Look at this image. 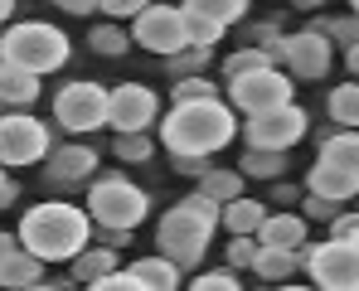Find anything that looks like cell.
<instances>
[{
	"mask_svg": "<svg viewBox=\"0 0 359 291\" xmlns=\"http://www.w3.org/2000/svg\"><path fill=\"white\" fill-rule=\"evenodd\" d=\"M39 97V73L0 58V107H29Z\"/></svg>",
	"mask_w": 359,
	"mask_h": 291,
	"instance_id": "cell-17",
	"label": "cell"
},
{
	"mask_svg": "<svg viewBox=\"0 0 359 291\" xmlns=\"http://www.w3.org/2000/svg\"><path fill=\"white\" fill-rule=\"evenodd\" d=\"M49 126L29 112H0V165H39L49 161Z\"/></svg>",
	"mask_w": 359,
	"mask_h": 291,
	"instance_id": "cell-10",
	"label": "cell"
},
{
	"mask_svg": "<svg viewBox=\"0 0 359 291\" xmlns=\"http://www.w3.org/2000/svg\"><path fill=\"white\" fill-rule=\"evenodd\" d=\"M10 15H15V0H0V25H5Z\"/></svg>",
	"mask_w": 359,
	"mask_h": 291,
	"instance_id": "cell-46",
	"label": "cell"
},
{
	"mask_svg": "<svg viewBox=\"0 0 359 291\" xmlns=\"http://www.w3.org/2000/svg\"><path fill=\"white\" fill-rule=\"evenodd\" d=\"M257 243H272V248H292V252H301V248H306V219H301V214H267L262 229H257Z\"/></svg>",
	"mask_w": 359,
	"mask_h": 291,
	"instance_id": "cell-19",
	"label": "cell"
},
{
	"mask_svg": "<svg viewBox=\"0 0 359 291\" xmlns=\"http://www.w3.org/2000/svg\"><path fill=\"white\" fill-rule=\"evenodd\" d=\"M238 170L248 180H277V175L287 170V151H262V146H248L238 161Z\"/></svg>",
	"mask_w": 359,
	"mask_h": 291,
	"instance_id": "cell-25",
	"label": "cell"
},
{
	"mask_svg": "<svg viewBox=\"0 0 359 291\" xmlns=\"http://www.w3.org/2000/svg\"><path fill=\"white\" fill-rule=\"evenodd\" d=\"M93 170H97V151L93 146H59V151H49V180L54 184L93 180Z\"/></svg>",
	"mask_w": 359,
	"mask_h": 291,
	"instance_id": "cell-14",
	"label": "cell"
},
{
	"mask_svg": "<svg viewBox=\"0 0 359 291\" xmlns=\"http://www.w3.org/2000/svg\"><path fill=\"white\" fill-rule=\"evenodd\" d=\"M306 126H311V116L301 112L297 102H287V107H272V112L248 116L238 131H243L248 146H262V151H292L301 136H306Z\"/></svg>",
	"mask_w": 359,
	"mask_h": 291,
	"instance_id": "cell-11",
	"label": "cell"
},
{
	"mask_svg": "<svg viewBox=\"0 0 359 291\" xmlns=\"http://www.w3.org/2000/svg\"><path fill=\"white\" fill-rule=\"evenodd\" d=\"M345 63H350V78H359V44H350V49H345Z\"/></svg>",
	"mask_w": 359,
	"mask_h": 291,
	"instance_id": "cell-45",
	"label": "cell"
},
{
	"mask_svg": "<svg viewBox=\"0 0 359 291\" xmlns=\"http://www.w3.org/2000/svg\"><path fill=\"white\" fill-rule=\"evenodd\" d=\"M262 219H267V204H262V199L238 194V199L224 204V229H229V233H257V229H262Z\"/></svg>",
	"mask_w": 359,
	"mask_h": 291,
	"instance_id": "cell-24",
	"label": "cell"
},
{
	"mask_svg": "<svg viewBox=\"0 0 359 291\" xmlns=\"http://www.w3.org/2000/svg\"><path fill=\"white\" fill-rule=\"evenodd\" d=\"M316 161H330V165H340V170L359 175V126H345V131L325 136V141H320V156H316Z\"/></svg>",
	"mask_w": 359,
	"mask_h": 291,
	"instance_id": "cell-21",
	"label": "cell"
},
{
	"mask_svg": "<svg viewBox=\"0 0 359 291\" xmlns=\"http://www.w3.org/2000/svg\"><path fill=\"white\" fill-rule=\"evenodd\" d=\"M325 0H297V10H320Z\"/></svg>",
	"mask_w": 359,
	"mask_h": 291,
	"instance_id": "cell-47",
	"label": "cell"
},
{
	"mask_svg": "<svg viewBox=\"0 0 359 291\" xmlns=\"http://www.w3.org/2000/svg\"><path fill=\"white\" fill-rule=\"evenodd\" d=\"M214 63V49H199V44H184L180 54L165 58V68H170V78H189V73H204Z\"/></svg>",
	"mask_w": 359,
	"mask_h": 291,
	"instance_id": "cell-30",
	"label": "cell"
},
{
	"mask_svg": "<svg viewBox=\"0 0 359 291\" xmlns=\"http://www.w3.org/2000/svg\"><path fill=\"white\" fill-rule=\"evenodd\" d=\"M252 272L262 277V282H272V287H282V282H292L301 272V252L292 248H272V243H257V257H252Z\"/></svg>",
	"mask_w": 359,
	"mask_h": 291,
	"instance_id": "cell-18",
	"label": "cell"
},
{
	"mask_svg": "<svg viewBox=\"0 0 359 291\" xmlns=\"http://www.w3.org/2000/svg\"><path fill=\"white\" fill-rule=\"evenodd\" d=\"M243 180H248V175H243V170H233V165H209V170L199 175L194 184H199V189H204L209 199L229 204V199H238V194H243Z\"/></svg>",
	"mask_w": 359,
	"mask_h": 291,
	"instance_id": "cell-23",
	"label": "cell"
},
{
	"mask_svg": "<svg viewBox=\"0 0 359 291\" xmlns=\"http://www.w3.org/2000/svg\"><path fill=\"white\" fill-rule=\"evenodd\" d=\"M131 39L141 44V49H151V54L170 58L180 54L189 39H184V5H146L141 15H136V25H131Z\"/></svg>",
	"mask_w": 359,
	"mask_h": 291,
	"instance_id": "cell-12",
	"label": "cell"
},
{
	"mask_svg": "<svg viewBox=\"0 0 359 291\" xmlns=\"http://www.w3.org/2000/svg\"><path fill=\"white\" fill-rule=\"evenodd\" d=\"M209 238H214V224H204V219L189 214L184 204H170V209L161 214V224H156V248H161L170 262H180L184 272H194V267L204 262Z\"/></svg>",
	"mask_w": 359,
	"mask_h": 291,
	"instance_id": "cell-7",
	"label": "cell"
},
{
	"mask_svg": "<svg viewBox=\"0 0 359 291\" xmlns=\"http://www.w3.org/2000/svg\"><path fill=\"white\" fill-rule=\"evenodd\" d=\"M126 29H121L117 20H107V25H97L93 34H88V49H97L102 58H117V54H126Z\"/></svg>",
	"mask_w": 359,
	"mask_h": 291,
	"instance_id": "cell-31",
	"label": "cell"
},
{
	"mask_svg": "<svg viewBox=\"0 0 359 291\" xmlns=\"http://www.w3.org/2000/svg\"><path fill=\"white\" fill-rule=\"evenodd\" d=\"M107 97H112V88H102V83H63L54 93V121L73 136H88L97 126H107Z\"/></svg>",
	"mask_w": 359,
	"mask_h": 291,
	"instance_id": "cell-9",
	"label": "cell"
},
{
	"mask_svg": "<svg viewBox=\"0 0 359 291\" xmlns=\"http://www.w3.org/2000/svg\"><path fill=\"white\" fill-rule=\"evenodd\" d=\"M194 97H219V88L204 78V73H189V78H175V102H194Z\"/></svg>",
	"mask_w": 359,
	"mask_h": 291,
	"instance_id": "cell-33",
	"label": "cell"
},
{
	"mask_svg": "<svg viewBox=\"0 0 359 291\" xmlns=\"http://www.w3.org/2000/svg\"><path fill=\"white\" fill-rule=\"evenodd\" d=\"M44 267H49V262H44L39 252L20 248V252L0 267V287H5V291H29V287L44 291V282H49V277H44Z\"/></svg>",
	"mask_w": 359,
	"mask_h": 291,
	"instance_id": "cell-16",
	"label": "cell"
},
{
	"mask_svg": "<svg viewBox=\"0 0 359 291\" xmlns=\"http://www.w3.org/2000/svg\"><path fill=\"white\" fill-rule=\"evenodd\" d=\"M5 170H10V165H0V209H10V204L20 199V184H15Z\"/></svg>",
	"mask_w": 359,
	"mask_h": 291,
	"instance_id": "cell-42",
	"label": "cell"
},
{
	"mask_svg": "<svg viewBox=\"0 0 359 291\" xmlns=\"http://www.w3.org/2000/svg\"><path fill=\"white\" fill-rule=\"evenodd\" d=\"M267 39L262 49L272 54V63H287L292 78H325L330 73V58H335V39L325 29H297V34H257Z\"/></svg>",
	"mask_w": 359,
	"mask_h": 291,
	"instance_id": "cell-4",
	"label": "cell"
},
{
	"mask_svg": "<svg viewBox=\"0 0 359 291\" xmlns=\"http://www.w3.org/2000/svg\"><path fill=\"white\" fill-rule=\"evenodd\" d=\"M93 243H107V248H126L131 243V229H112V224H97V238Z\"/></svg>",
	"mask_w": 359,
	"mask_h": 291,
	"instance_id": "cell-40",
	"label": "cell"
},
{
	"mask_svg": "<svg viewBox=\"0 0 359 291\" xmlns=\"http://www.w3.org/2000/svg\"><path fill=\"white\" fill-rule=\"evenodd\" d=\"M117 161L126 165H141V161H151L156 156V141H151V131H117Z\"/></svg>",
	"mask_w": 359,
	"mask_h": 291,
	"instance_id": "cell-28",
	"label": "cell"
},
{
	"mask_svg": "<svg viewBox=\"0 0 359 291\" xmlns=\"http://www.w3.org/2000/svg\"><path fill=\"white\" fill-rule=\"evenodd\" d=\"M146 5H151V0H97V10H102L107 20H136Z\"/></svg>",
	"mask_w": 359,
	"mask_h": 291,
	"instance_id": "cell-36",
	"label": "cell"
},
{
	"mask_svg": "<svg viewBox=\"0 0 359 291\" xmlns=\"http://www.w3.org/2000/svg\"><path fill=\"white\" fill-rule=\"evenodd\" d=\"M88 214L93 224H112V229H136L151 214V199L141 184H131L126 175H102L88 189Z\"/></svg>",
	"mask_w": 359,
	"mask_h": 291,
	"instance_id": "cell-5",
	"label": "cell"
},
{
	"mask_svg": "<svg viewBox=\"0 0 359 291\" xmlns=\"http://www.w3.org/2000/svg\"><path fill=\"white\" fill-rule=\"evenodd\" d=\"M15 233H20V248L39 252L44 262H73L93 243V214L78 209V204L49 199V204L25 209V219H20Z\"/></svg>",
	"mask_w": 359,
	"mask_h": 291,
	"instance_id": "cell-2",
	"label": "cell"
},
{
	"mask_svg": "<svg viewBox=\"0 0 359 291\" xmlns=\"http://www.w3.org/2000/svg\"><path fill=\"white\" fill-rule=\"evenodd\" d=\"M301 209H306V219H320V224H330V219L340 214V204H335V199H325V194H311Z\"/></svg>",
	"mask_w": 359,
	"mask_h": 291,
	"instance_id": "cell-38",
	"label": "cell"
},
{
	"mask_svg": "<svg viewBox=\"0 0 359 291\" xmlns=\"http://www.w3.org/2000/svg\"><path fill=\"white\" fill-rule=\"evenodd\" d=\"M267 63H272V54H267L262 44H252V49H233V54L224 58V78L233 83V78L252 73V68H267Z\"/></svg>",
	"mask_w": 359,
	"mask_h": 291,
	"instance_id": "cell-32",
	"label": "cell"
},
{
	"mask_svg": "<svg viewBox=\"0 0 359 291\" xmlns=\"http://www.w3.org/2000/svg\"><path fill=\"white\" fill-rule=\"evenodd\" d=\"M229 267H252L257 257V233H229Z\"/></svg>",
	"mask_w": 359,
	"mask_h": 291,
	"instance_id": "cell-34",
	"label": "cell"
},
{
	"mask_svg": "<svg viewBox=\"0 0 359 291\" xmlns=\"http://www.w3.org/2000/svg\"><path fill=\"white\" fill-rule=\"evenodd\" d=\"M325 112H330V121H335V126H359V78H355V83L330 88Z\"/></svg>",
	"mask_w": 359,
	"mask_h": 291,
	"instance_id": "cell-26",
	"label": "cell"
},
{
	"mask_svg": "<svg viewBox=\"0 0 359 291\" xmlns=\"http://www.w3.org/2000/svg\"><path fill=\"white\" fill-rule=\"evenodd\" d=\"M301 267L320 291H359V243L330 233L325 243L301 248Z\"/></svg>",
	"mask_w": 359,
	"mask_h": 291,
	"instance_id": "cell-6",
	"label": "cell"
},
{
	"mask_svg": "<svg viewBox=\"0 0 359 291\" xmlns=\"http://www.w3.org/2000/svg\"><path fill=\"white\" fill-rule=\"evenodd\" d=\"M306 189H311V194H325V199H335V204H350L359 194V175L340 170V165H330V161H316L311 175H306Z\"/></svg>",
	"mask_w": 359,
	"mask_h": 291,
	"instance_id": "cell-15",
	"label": "cell"
},
{
	"mask_svg": "<svg viewBox=\"0 0 359 291\" xmlns=\"http://www.w3.org/2000/svg\"><path fill=\"white\" fill-rule=\"evenodd\" d=\"M330 233H335V238H355L359 233V214L355 209H350V214H335V219H330Z\"/></svg>",
	"mask_w": 359,
	"mask_h": 291,
	"instance_id": "cell-41",
	"label": "cell"
},
{
	"mask_svg": "<svg viewBox=\"0 0 359 291\" xmlns=\"http://www.w3.org/2000/svg\"><path fill=\"white\" fill-rule=\"evenodd\" d=\"M224 29H229V25H219V20H209V15L184 10V39H189V44H199V49H219Z\"/></svg>",
	"mask_w": 359,
	"mask_h": 291,
	"instance_id": "cell-27",
	"label": "cell"
},
{
	"mask_svg": "<svg viewBox=\"0 0 359 291\" xmlns=\"http://www.w3.org/2000/svg\"><path fill=\"white\" fill-rule=\"evenodd\" d=\"M184 10H194V15H209V20H219V25H238L243 10H248V0H180Z\"/></svg>",
	"mask_w": 359,
	"mask_h": 291,
	"instance_id": "cell-29",
	"label": "cell"
},
{
	"mask_svg": "<svg viewBox=\"0 0 359 291\" xmlns=\"http://www.w3.org/2000/svg\"><path fill=\"white\" fill-rule=\"evenodd\" d=\"M68 54H73V44H68V34H63L59 25L20 20V25H10V29L0 34V58L29 68V73H39V78L54 73V68H63Z\"/></svg>",
	"mask_w": 359,
	"mask_h": 291,
	"instance_id": "cell-3",
	"label": "cell"
},
{
	"mask_svg": "<svg viewBox=\"0 0 359 291\" xmlns=\"http://www.w3.org/2000/svg\"><path fill=\"white\" fill-rule=\"evenodd\" d=\"M355 243H359V233H355Z\"/></svg>",
	"mask_w": 359,
	"mask_h": 291,
	"instance_id": "cell-49",
	"label": "cell"
},
{
	"mask_svg": "<svg viewBox=\"0 0 359 291\" xmlns=\"http://www.w3.org/2000/svg\"><path fill=\"white\" fill-rule=\"evenodd\" d=\"M131 272L141 277V291H175L180 287V262H170L165 252H156V257H141V262H131Z\"/></svg>",
	"mask_w": 359,
	"mask_h": 291,
	"instance_id": "cell-20",
	"label": "cell"
},
{
	"mask_svg": "<svg viewBox=\"0 0 359 291\" xmlns=\"http://www.w3.org/2000/svg\"><path fill=\"white\" fill-rule=\"evenodd\" d=\"M243 121H233V102L224 97H194V102H175L165 121H161V146L170 156H214L233 141Z\"/></svg>",
	"mask_w": 359,
	"mask_h": 291,
	"instance_id": "cell-1",
	"label": "cell"
},
{
	"mask_svg": "<svg viewBox=\"0 0 359 291\" xmlns=\"http://www.w3.org/2000/svg\"><path fill=\"white\" fill-rule=\"evenodd\" d=\"M156 112H161V97L146 83H117L107 97V126L112 131H151Z\"/></svg>",
	"mask_w": 359,
	"mask_h": 291,
	"instance_id": "cell-13",
	"label": "cell"
},
{
	"mask_svg": "<svg viewBox=\"0 0 359 291\" xmlns=\"http://www.w3.org/2000/svg\"><path fill=\"white\" fill-rule=\"evenodd\" d=\"M117 267V248H107V243H97V248H83L78 257H73V287L83 282V287H93L97 277H107Z\"/></svg>",
	"mask_w": 359,
	"mask_h": 291,
	"instance_id": "cell-22",
	"label": "cell"
},
{
	"mask_svg": "<svg viewBox=\"0 0 359 291\" xmlns=\"http://www.w3.org/2000/svg\"><path fill=\"white\" fill-rule=\"evenodd\" d=\"M54 10H63V15H93L97 0H54Z\"/></svg>",
	"mask_w": 359,
	"mask_h": 291,
	"instance_id": "cell-43",
	"label": "cell"
},
{
	"mask_svg": "<svg viewBox=\"0 0 359 291\" xmlns=\"http://www.w3.org/2000/svg\"><path fill=\"white\" fill-rule=\"evenodd\" d=\"M350 10H355V15H359V0H350Z\"/></svg>",
	"mask_w": 359,
	"mask_h": 291,
	"instance_id": "cell-48",
	"label": "cell"
},
{
	"mask_svg": "<svg viewBox=\"0 0 359 291\" xmlns=\"http://www.w3.org/2000/svg\"><path fill=\"white\" fill-rule=\"evenodd\" d=\"M340 49H350V44H359V20H330V25H320Z\"/></svg>",
	"mask_w": 359,
	"mask_h": 291,
	"instance_id": "cell-37",
	"label": "cell"
},
{
	"mask_svg": "<svg viewBox=\"0 0 359 291\" xmlns=\"http://www.w3.org/2000/svg\"><path fill=\"white\" fill-rule=\"evenodd\" d=\"M15 252H20V233H0V267H5Z\"/></svg>",
	"mask_w": 359,
	"mask_h": 291,
	"instance_id": "cell-44",
	"label": "cell"
},
{
	"mask_svg": "<svg viewBox=\"0 0 359 291\" xmlns=\"http://www.w3.org/2000/svg\"><path fill=\"white\" fill-rule=\"evenodd\" d=\"M170 170L184 175V180H199V175L209 170V156H170Z\"/></svg>",
	"mask_w": 359,
	"mask_h": 291,
	"instance_id": "cell-39",
	"label": "cell"
},
{
	"mask_svg": "<svg viewBox=\"0 0 359 291\" xmlns=\"http://www.w3.org/2000/svg\"><path fill=\"white\" fill-rule=\"evenodd\" d=\"M194 291H238V267H229V272H199L194 282H189Z\"/></svg>",
	"mask_w": 359,
	"mask_h": 291,
	"instance_id": "cell-35",
	"label": "cell"
},
{
	"mask_svg": "<svg viewBox=\"0 0 359 291\" xmlns=\"http://www.w3.org/2000/svg\"><path fill=\"white\" fill-rule=\"evenodd\" d=\"M292 97H297V78H292L287 68H277V63L252 68V73H243V78L229 83V102H233V112H243V116L287 107Z\"/></svg>",
	"mask_w": 359,
	"mask_h": 291,
	"instance_id": "cell-8",
	"label": "cell"
}]
</instances>
